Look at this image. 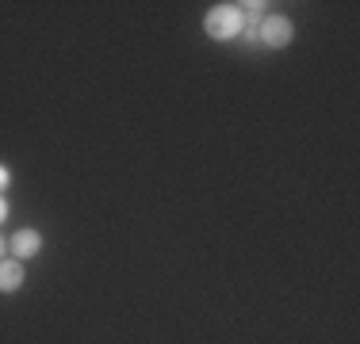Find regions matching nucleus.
I'll use <instances>...</instances> for the list:
<instances>
[{
  "instance_id": "3",
  "label": "nucleus",
  "mask_w": 360,
  "mask_h": 344,
  "mask_svg": "<svg viewBox=\"0 0 360 344\" xmlns=\"http://www.w3.org/2000/svg\"><path fill=\"white\" fill-rule=\"evenodd\" d=\"M23 287V260H0V295H15Z\"/></svg>"
},
{
  "instance_id": "5",
  "label": "nucleus",
  "mask_w": 360,
  "mask_h": 344,
  "mask_svg": "<svg viewBox=\"0 0 360 344\" xmlns=\"http://www.w3.org/2000/svg\"><path fill=\"white\" fill-rule=\"evenodd\" d=\"M8 218V203H4V195H0V222Z\"/></svg>"
},
{
  "instance_id": "2",
  "label": "nucleus",
  "mask_w": 360,
  "mask_h": 344,
  "mask_svg": "<svg viewBox=\"0 0 360 344\" xmlns=\"http://www.w3.org/2000/svg\"><path fill=\"white\" fill-rule=\"evenodd\" d=\"M291 34H295V27H291L288 15H269V20L261 23V42L269 50H284L291 42Z\"/></svg>"
},
{
  "instance_id": "6",
  "label": "nucleus",
  "mask_w": 360,
  "mask_h": 344,
  "mask_svg": "<svg viewBox=\"0 0 360 344\" xmlns=\"http://www.w3.org/2000/svg\"><path fill=\"white\" fill-rule=\"evenodd\" d=\"M4 184H8V168L0 165V187H4Z\"/></svg>"
},
{
  "instance_id": "7",
  "label": "nucleus",
  "mask_w": 360,
  "mask_h": 344,
  "mask_svg": "<svg viewBox=\"0 0 360 344\" xmlns=\"http://www.w3.org/2000/svg\"><path fill=\"white\" fill-rule=\"evenodd\" d=\"M0 253H4V237H0Z\"/></svg>"
},
{
  "instance_id": "1",
  "label": "nucleus",
  "mask_w": 360,
  "mask_h": 344,
  "mask_svg": "<svg viewBox=\"0 0 360 344\" xmlns=\"http://www.w3.org/2000/svg\"><path fill=\"white\" fill-rule=\"evenodd\" d=\"M242 23H245V12H242V4H219V8H211L207 12V20H203V27H207L211 39H234L238 31H242Z\"/></svg>"
},
{
  "instance_id": "4",
  "label": "nucleus",
  "mask_w": 360,
  "mask_h": 344,
  "mask_svg": "<svg viewBox=\"0 0 360 344\" xmlns=\"http://www.w3.org/2000/svg\"><path fill=\"white\" fill-rule=\"evenodd\" d=\"M15 253V260H31V256L42 249V237L35 234V230H20V234L12 237V245H8Z\"/></svg>"
}]
</instances>
